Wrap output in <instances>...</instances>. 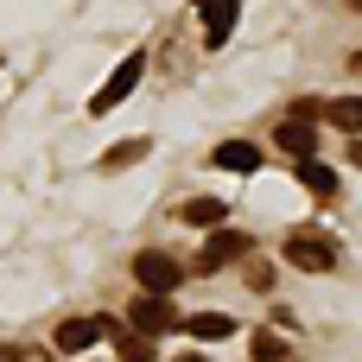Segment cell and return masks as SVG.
I'll list each match as a JSON object with an SVG mask.
<instances>
[{
  "label": "cell",
  "instance_id": "1",
  "mask_svg": "<svg viewBox=\"0 0 362 362\" xmlns=\"http://www.w3.org/2000/svg\"><path fill=\"white\" fill-rule=\"evenodd\" d=\"M286 261L305 267V274H331V267H337V242L318 235V229H293V235H286Z\"/></svg>",
  "mask_w": 362,
  "mask_h": 362
},
{
  "label": "cell",
  "instance_id": "2",
  "mask_svg": "<svg viewBox=\"0 0 362 362\" xmlns=\"http://www.w3.org/2000/svg\"><path fill=\"white\" fill-rule=\"evenodd\" d=\"M127 325H134V331H146V337H165V331H185V318H178L172 293H140V299H134V312H127Z\"/></svg>",
  "mask_w": 362,
  "mask_h": 362
},
{
  "label": "cell",
  "instance_id": "3",
  "mask_svg": "<svg viewBox=\"0 0 362 362\" xmlns=\"http://www.w3.org/2000/svg\"><path fill=\"white\" fill-rule=\"evenodd\" d=\"M140 70H146V57H140V51H134V57H121V64H115V76H108V83H102V89L89 95V115H108V108H121V102L134 95Z\"/></svg>",
  "mask_w": 362,
  "mask_h": 362
},
{
  "label": "cell",
  "instance_id": "4",
  "mask_svg": "<svg viewBox=\"0 0 362 362\" xmlns=\"http://www.w3.org/2000/svg\"><path fill=\"white\" fill-rule=\"evenodd\" d=\"M134 280H140V293H178V280H185V267H178L172 255H159V248H146V255H134Z\"/></svg>",
  "mask_w": 362,
  "mask_h": 362
},
{
  "label": "cell",
  "instance_id": "5",
  "mask_svg": "<svg viewBox=\"0 0 362 362\" xmlns=\"http://www.w3.org/2000/svg\"><path fill=\"white\" fill-rule=\"evenodd\" d=\"M248 255H255V242H248L242 229H210V242H204L197 267H204V274H216V267H229V261H248Z\"/></svg>",
  "mask_w": 362,
  "mask_h": 362
},
{
  "label": "cell",
  "instance_id": "6",
  "mask_svg": "<svg viewBox=\"0 0 362 362\" xmlns=\"http://www.w3.org/2000/svg\"><path fill=\"white\" fill-rule=\"evenodd\" d=\"M102 337H115L108 318H70V325H57V350H64V356H76V350H89V344H102Z\"/></svg>",
  "mask_w": 362,
  "mask_h": 362
},
{
  "label": "cell",
  "instance_id": "7",
  "mask_svg": "<svg viewBox=\"0 0 362 362\" xmlns=\"http://www.w3.org/2000/svg\"><path fill=\"white\" fill-rule=\"evenodd\" d=\"M274 146H280V153H293V159H312V146H318V121H305V115H293V121H280V134H274Z\"/></svg>",
  "mask_w": 362,
  "mask_h": 362
},
{
  "label": "cell",
  "instance_id": "8",
  "mask_svg": "<svg viewBox=\"0 0 362 362\" xmlns=\"http://www.w3.org/2000/svg\"><path fill=\"white\" fill-rule=\"evenodd\" d=\"M197 13H204V38H210V45H229L242 0H197Z\"/></svg>",
  "mask_w": 362,
  "mask_h": 362
},
{
  "label": "cell",
  "instance_id": "9",
  "mask_svg": "<svg viewBox=\"0 0 362 362\" xmlns=\"http://www.w3.org/2000/svg\"><path fill=\"white\" fill-rule=\"evenodd\" d=\"M216 172H242V178L261 172V146H255V140H223V146H216Z\"/></svg>",
  "mask_w": 362,
  "mask_h": 362
},
{
  "label": "cell",
  "instance_id": "10",
  "mask_svg": "<svg viewBox=\"0 0 362 362\" xmlns=\"http://www.w3.org/2000/svg\"><path fill=\"white\" fill-rule=\"evenodd\" d=\"M185 331H191L197 344H229V337H235V318H229V312H197V318H185Z\"/></svg>",
  "mask_w": 362,
  "mask_h": 362
},
{
  "label": "cell",
  "instance_id": "11",
  "mask_svg": "<svg viewBox=\"0 0 362 362\" xmlns=\"http://www.w3.org/2000/svg\"><path fill=\"white\" fill-rule=\"evenodd\" d=\"M293 172H299V185H305L312 197H337V172H331V165H325L318 153H312V159H299Z\"/></svg>",
  "mask_w": 362,
  "mask_h": 362
},
{
  "label": "cell",
  "instance_id": "12",
  "mask_svg": "<svg viewBox=\"0 0 362 362\" xmlns=\"http://www.w3.org/2000/svg\"><path fill=\"white\" fill-rule=\"evenodd\" d=\"M178 216H185L191 229H223V223H229V204H223V197H191Z\"/></svg>",
  "mask_w": 362,
  "mask_h": 362
},
{
  "label": "cell",
  "instance_id": "13",
  "mask_svg": "<svg viewBox=\"0 0 362 362\" xmlns=\"http://www.w3.org/2000/svg\"><path fill=\"white\" fill-rule=\"evenodd\" d=\"M115 362H153V337L134 331V325H127V331L115 325Z\"/></svg>",
  "mask_w": 362,
  "mask_h": 362
},
{
  "label": "cell",
  "instance_id": "14",
  "mask_svg": "<svg viewBox=\"0 0 362 362\" xmlns=\"http://www.w3.org/2000/svg\"><path fill=\"white\" fill-rule=\"evenodd\" d=\"M325 121L344 127V134H362V95H337V102H325Z\"/></svg>",
  "mask_w": 362,
  "mask_h": 362
},
{
  "label": "cell",
  "instance_id": "15",
  "mask_svg": "<svg viewBox=\"0 0 362 362\" xmlns=\"http://www.w3.org/2000/svg\"><path fill=\"white\" fill-rule=\"evenodd\" d=\"M146 153H153L146 140H121V146H108V153H102V172H127V165H140Z\"/></svg>",
  "mask_w": 362,
  "mask_h": 362
},
{
  "label": "cell",
  "instance_id": "16",
  "mask_svg": "<svg viewBox=\"0 0 362 362\" xmlns=\"http://www.w3.org/2000/svg\"><path fill=\"white\" fill-rule=\"evenodd\" d=\"M248 350H255V362H286V344H280V337H267V331H261Z\"/></svg>",
  "mask_w": 362,
  "mask_h": 362
},
{
  "label": "cell",
  "instance_id": "17",
  "mask_svg": "<svg viewBox=\"0 0 362 362\" xmlns=\"http://www.w3.org/2000/svg\"><path fill=\"white\" fill-rule=\"evenodd\" d=\"M0 362H19V344H0Z\"/></svg>",
  "mask_w": 362,
  "mask_h": 362
},
{
  "label": "cell",
  "instance_id": "18",
  "mask_svg": "<svg viewBox=\"0 0 362 362\" xmlns=\"http://www.w3.org/2000/svg\"><path fill=\"white\" fill-rule=\"evenodd\" d=\"M350 140H356V146H350V159H356V165H362V134H350Z\"/></svg>",
  "mask_w": 362,
  "mask_h": 362
},
{
  "label": "cell",
  "instance_id": "19",
  "mask_svg": "<svg viewBox=\"0 0 362 362\" xmlns=\"http://www.w3.org/2000/svg\"><path fill=\"white\" fill-rule=\"evenodd\" d=\"M350 70H362V51H356V57H350Z\"/></svg>",
  "mask_w": 362,
  "mask_h": 362
},
{
  "label": "cell",
  "instance_id": "20",
  "mask_svg": "<svg viewBox=\"0 0 362 362\" xmlns=\"http://www.w3.org/2000/svg\"><path fill=\"white\" fill-rule=\"evenodd\" d=\"M178 362H204V356H178Z\"/></svg>",
  "mask_w": 362,
  "mask_h": 362
},
{
  "label": "cell",
  "instance_id": "21",
  "mask_svg": "<svg viewBox=\"0 0 362 362\" xmlns=\"http://www.w3.org/2000/svg\"><path fill=\"white\" fill-rule=\"evenodd\" d=\"M356 6H362V0H356Z\"/></svg>",
  "mask_w": 362,
  "mask_h": 362
}]
</instances>
